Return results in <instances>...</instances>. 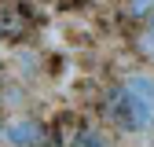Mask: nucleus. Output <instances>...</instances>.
<instances>
[{"mask_svg": "<svg viewBox=\"0 0 154 147\" xmlns=\"http://www.w3.org/2000/svg\"><path fill=\"white\" fill-rule=\"evenodd\" d=\"M125 88L136 92L140 99H147L154 107V77H150V74H128V77H125Z\"/></svg>", "mask_w": 154, "mask_h": 147, "instance_id": "7ed1b4c3", "label": "nucleus"}, {"mask_svg": "<svg viewBox=\"0 0 154 147\" xmlns=\"http://www.w3.org/2000/svg\"><path fill=\"white\" fill-rule=\"evenodd\" d=\"M70 147H106V140L95 133V129H88V125H81L77 129V136H73V143Z\"/></svg>", "mask_w": 154, "mask_h": 147, "instance_id": "39448f33", "label": "nucleus"}, {"mask_svg": "<svg viewBox=\"0 0 154 147\" xmlns=\"http://www.w3.org/2000/svg\"><path fill=\"white\" fill-rule=\"evenodd\" d=\"M22 30H26V22H22L15 11H4V15H0V33H4V37L15 41V37H22Z\"/></svg>", "mask_w": 154, "mask_h": 147, "instance_id": "20e7f679", "label": "nucleus"}, {"mask_svg": "<svg viewBox=\"0 0 154 147\" xmlns=\"http://www.w3.org/2000/svg\"><path fill=\"white\" fill-rule=\"evenodd\" d=\"M106 114L121 133H147L154 125V107L147 99H140L136 92H128L125 85L106 92Z\"/></svg>", "mask_w": 154, "mask_h": 147, "instance_id": "f257e3e1", "label": "nucleus"}, {"mask_svg": "<svg viewBox=\"0 0 154 147\" xmlns=\"http://www.w3.org/2000/svg\"><path fill=\"white\" fill-rule=\"evenodd\" d=\"M136 52L143 55L147 63H154V30H150V26H147L143 33H136Z\"/></svg>", "mask_w": 154, "mask_h": 147, "instance_id": "423d86ee", "label": "nucleus"}, {"mask_svg": "<svg viewBox=\"0 0 154 147\" xmlns=\"http://www.w3.org/2000/svg\"><path fill=\"white\" fill-rule=\"evenodd\" d=\"M4 136H8L15 147H41L44 136H48V129L37 121V118H15V121H8Z\"/></svg>", "mask_w": 154, "mask_h": 147, "instance_id": "f03ea898", "label": "nucleus"}, {"mask_svg": "<svg viewBox=\"0 0 154 147\" xmlns=\"http://www.w3.org/2000/svg\"><path fill=\"white\" fill-rule=\"evenodd\" d=\"M128 15H132V18H143V22H147V18L154 15V0H128Z\"/></svg>", "mask_w": 154, "mask_h": 147, "instance_id": "0eeeda50", "label": "nucleus"}, {"mask_svg": "<svg viewBox=\"0 0 154 147\" xmlns=\"http://www.w3.org/2000/svg\"><path fill=\"white\" fill-rule=\"evenodd\" d=\"M147 26H150V30H154V15H150V18H147Z\"/></svg>", "mask_w": 154, "mask_h": 147, "instance_id": "6e6552de", "label": "nucleus"}]
</instances>
